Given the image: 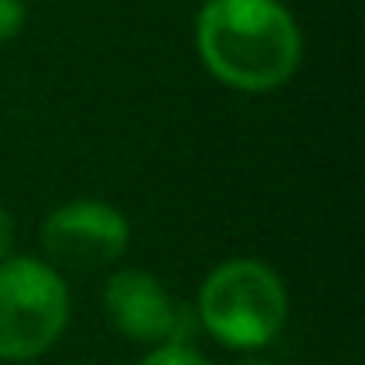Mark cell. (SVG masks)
Listing matches in <instances>:
<instances>
[{"label":"cell","mask_w":365,"mask_h":365,"mask_svg":"<svg viewBox=\"0 0 365 365\" xmlns=\"http://www.w3.org/2000/svg\"><path fill=\"white\" fill-rule=\"evenodd\" d=\"M140 365H208V358L197 354L194 347H158Z\"/></svg>","instance_id":"obj_6"},{"label":"cell","mask_w":365,"mask_h":365,"mask_svg":"<svg viewBox=\"0 0 365 365\" xmlns=\"http://www.w3.org/2000/svg\"><path fill=\"white\" fill-rule=\"evenodd\" d=\"M43 251L65 269H104L129 244V222L104 201L61 205L43 222Z\"/></svg>","instance_id":"obj_5"},{"label":"cell","mask_w":365,"mask_h":365,"mask_svg":"<svg viewBox=\"0 0 365 365\" xmlns=\"http://www.w3.org/2000/svg\"><path fill=\"white\" fill-rule=\"evenodd\" d=\"M208 72L244 93L283 86L301 65V29L279 0H208L197 15Z\"/></svg>","instance_id":"obj_1"},{"label":"cell","mask_w":365,"mask_h":365,"mask_svg":"<svg viewBox=\"0 0 365 365\" xmlns=\"http://www.w3.org/2000/svg\"><path fill=\"white\" fill-rule=\"evenodd\" d=\"M237 365H272V361H262V358H247V361H237Z\"/></svg>","instance_id":"obj_9"},{"label":"cell","mask_w":365,"mask_h":365,"mask_svg":"<svg viewBox=\"0 0 365 365\" xmlns=\"http://www.w3.org/2000/svg\"><path fill=\"white\" fill-rule=\"evenodd\" d=\"M104 308H108L115 329L136 344L190 347L201 329L197 308L172 297L150 272H136V269H125L108 279Z\"/></svg>","instance_id":"obj_4"},{"label":"cell","mask_w":365,"mask_h":365,"mask_svg":"<svg viewBox=\"0 0 365 365\" xmlns=\"http://www.w3.org/2000/svg\"><path fill=\"white\" fill-rule=\"evenodd\" d=\"M11 240H15V226H11V215L0 208V262L8 258V251H11Z\"/></svg>","instance_id":"obj_8"},{"label":"cell","mask_w":365,"mask_h":365,"mask_svg":"<svg viewBox=\"0 0 365 365\" xmlns=\"http://www.w3.org/2000/svg\"><path fill=\"white\" fill-rule=\"evenodd\" d=\"M197 319L226 347H265L287 322V290L269 265L237 258L205 279Z\"/></svg>","instance_id":"obj_2"},{"label":"cell","mask_w":365,"mask_h":365,"mask_svg":"<svg viewBox=\"0 0 365 365\" xmlns=\"http://www.w3.org/2000/svg\"><path fill=\"white\" fill-rule=\"evenodd\" d=\"M26 26V4L22 0H0V43H8Z\"/></svg>","instance_id":"obj_7"},{"label":"cell","mask_w":365,"mask_h":365,"mask_svg":"<svg viewBox=\"0 0 365 365\" xmlns=\"http://www.w3.org/2000/svg\"><path fill=\"white\" fill-rule=\"evenodd\" d=\"M68 322V290L54 269L33 258L0 265V358L43 354Z\"/></svg>","instance_id":"obj_3"}]
</instances>
